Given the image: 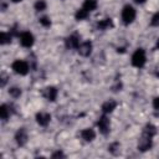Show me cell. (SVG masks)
I'll list each match as a JSON object with an SVG mask.
<instances>
[{"instance_id": "1", "label": "cell", "mask_w": 159, "mask_h": 159, "mask_svg": "<svg viewBox=\"0 0 159 159\" xmlns=\"http://www.w3.org/2000/svg\"><path fill=\"white\" fill-rule=\"evenodd\" d=\"M145 61H147V56H145V51L143 48H137L134 51V53L132 55V65L134 67H143L145 65Z\"/></svg>"}, {"instance_id": "2", "label": "cell", "mask_w": 159, "mask_h": 159, "mask_svg": "<svg viewBox=\"0 0 159 159\" xmlns=\"http://www.w3.org/2000/svg\"><path fill=\"white\" fill-rule=\"evenodd\" d=\"M135 15H137L135 9L132 5H125L123 7V10H122V20H123V22L125 25L132 24L134 21V19H135Z\"/></svg>"}, {"instance_id": "3", "label": "cell", "mask_w": 159, "mask_h": 159, "mask_svg": "<svg viewBox=\"0 0 159 159\" xmlns=\"http://www.w3.org/2000/svg\"><path fill=\"white\" fill-rule=\"evenodd\" d=\"M11 68H12V71L15 73L21 75V76L27 75L29 73V70H30L29 68V63L26 61H24V60H16V61H14L12 65H11Z\"/></svg>"}, {"instance_id": "4", "label": "cell", "mask_w": 159, "mask_h": 159, "mask_svg": "<svg viewBox=\"0 0 159 159\" xmlns=\"http://www.w3.org/2000/svg\"><path fill=\"white\" fill-rule=\"evenodd\" d=\"M97 127L99 129V132L103 134V135H107L109 132H111V123H109V119L106 114H103L102 117L98 118L97 120Z\"/></svg>"}, {"instance_id": "5", "label": "cell", "mask_w": 159, "mask_h": 159, "mask_svg": "<svg viewBox=\"0 0 159 159\" xmlns=\"http://www.w3.org/2000/svg\"><path fill=\"white\" fill-rule=\"evenodd\" d=\"M152 147H153V137L147 135V134H143L142 138H140L139 142H138V149H139L140 152H147V150H149Z\"/></svg>"}, {"instance_id": "6", "label": "cell", "mask_w": 159, "mask_h": 159, "mask_svg": "<svg viewBox=\"0 0 159 159\" xmlns=\"http://www.w3.org/2000/svg\"><path fill=\"white\" fill-rule=\"evenodd\" d=\"M20 42L24 47H31L35 42V37L31 32L29 31H24L21 35H20Z\"/></svg>"}, {"instance_id": "7", "label": "cell", "mask_w": 159, "mask_h": 159, "mask_svg": "<svg viewBox=\"0 0 159 159\" xmlns=\"http://www.w3.org/2000/svg\"><path fill=\"white\" fill-rule=\"evenodd\" d=\"M27 132L25 128H19V130L15 133V140L17 143V145L24 147L27 143Z\"/></svg>"}, {"instance_id": "8", "label": "cell", "mask_w": 159, "mask_h": 159, "mask_svg": "<svg viewBox=\"0 0 159 159\" xmlns=\"http://www.w3.org/2000/svg\"><path fill=\"white\" fill-rule=\"evenodd\" d=\"M78 53L83 57H88L92 53V42L91 41H84L82 43H80L78 46Z\"/></svg>"}, {"instance_id": "9", "label": "cell", "mask_w": 159, "mask_h": 159, "mask_svg": "<svg viewBox=\"0 0 159 159\" xmlns=\"http://www.w3.org/2000/svg\"><path fill=\"white\" fill-rule=\"evenodd\" d=\"M50 120H51V114L47 112H39L36 114V122L41 127H46L50 123Z\"/></svg>"}, {"instance_id": "10", "label": "cell", "mask_w": 159, "mask_h": 159, "mask_svg": "<svg viewBox=\"0 0 159 159\" xmlns=\"http://www.w3.org/2000/svg\"><path fill=\"white\" fill-rule=\"evenodd\" d=\"M57 94H58V91H57V88H56V87H53V86H48V87H46V88H45L43 96H45L48 101H51V102L56 101Z\"/></svg>"}, {"instance_id": "11", "label": "cell", "mask_w": 159, "mask_h": 159, "mask_svg": "<svg viewBox=\"0 0 159 159\" xmlns=\"http://www.w3.org/2000/svg\"><path fill=\"white\" fill-rule=\"evenodd\" d=\"M80 46V37L77 35H71L66 39V47L67 48H78Z\"/></svg>"}, {"instance_id": "12", "label": "cell", "mask_w": 159, "mask_h": 159, "mask_svg": "<svg viewBox=\"0 0 159 159\" xmlns=\"http://www.w3.org/2000/svg\"><path fill=\"white\" fill-rule=\"evenodd\" d=\"M116 107H117V102L113 101V99H109V101H106V102L102 104L101 109H102V112H103L104 114H108V113H112V112L116 109Z\"/></svg>"}, {"instance_id": "13", "label": "cell", "mask_w": 159, "mask_h": 159, "mask_svg": "<svg viewBox=\"0 0 159 159\" xmlns=\"http://www.w3.org/2000/svg\"><path fill=\"white\" fill-rule=\"evenodd\" d=\"M112 27H113V21H112V19H109V17H106V19L99 20V21L97 22V29H98V30L104 31V30H109V29H112Z\"/></svg>"}, {"instance_id": "14", "label": "cell", "mask_w": 159, "mask_h": 159, "mask_svg": "<svg viewBox=\"0 0 159 159\" xmlns=\"http://www.w3.org/2000/svg\"><path fill=\"white\" fill-rule=\"evenodd\" d=\"M81 137H82V139L84 142H92L96 138V132L92 128H84L81 132Z\"/></svg>"}, {"instance_id": "15", "label": "cell", "mask_w": 159, "mask_h": 159, "mask_svg": "<svg viewBox=\"0 0 159 159\" xmlns=\"http://www.w3.org/2000/svg\"><path fill=\"white\" fill-rule=\"evenodd\" d=\"M82 7H83L86 11L91 12V11H93V10L97 9V0H84Z\"/></svg>"}, {"instance_id": "16", "label": "cell", "mask_w": 159, "mask_h": 159, "mask_svg": "<svg viewBox=\"0 0 159 159\" xmlns=\"http://www.w3.org/2000/svg\"><path fill=\"white\" fill-rule=\"evenodd\" d=\"M10 114H11L10 107L7 104H1V107H0V118L2 120H6L10 117Z\"/></svg>"}, {"instance_id": "17", "label": "cell", "mask_w": 159, "mask_h": 159, "mask_svg": "<svg viewBox=\"0 0 159 159\" xmlns=\"http://www.w3.org/2000/svg\"><path fill=\"white\" fill-rule=\"evenodd\" d=\"M143 134H147V135L154 137V135L157 134V128H155V125H153V124L148 123V124L144 127V129H143Z\"/></svg>"}, {"instance_id": "18", "label": "cell", "mask_w": 159, "mask_h": 159, "mask_svg": "<svg viewBox=\"0 0 159 159\" xmlns=\"http://www.w3.org/2000/svg\"><path fill=\"white\" fill-rule=\"evenodd\" d=\"M108 152H109V153H112L113 155H117V154H119V152H120V144H119L118 142H114V143H112V144L108 147Z\"/></svg>"}, {"instance_id": "19", "label": "cell", "mask_w": 159, "mask_h": 159, "mask_svg": "<svg viewBox=\"0 0 159 159\" xmlns=\"http://www.w3.org/2000/svg\"><path fill=\"white\" fill-rule=\"evenodd\" d=\"M88 14H89V12H88V11H86V10L82 7V9H80V10H77V11H76L75 17H76V20H78V21H80V20H84V19L88 16Z\"/></svg>"}, {"instance_id": "20", "label": "cell", "mask_w": 159, "mask_h": 159, "mask_svg": "<svg viewBox=\"0 0 159 159\" xmlns=\"http://www.w3.org/2000/svg\"><path fill=\"white\" fill-rule=\"evenodd\" d=\"M9 42H11V35H10V32H1L0 34V43L1 45H6Z\"/></svg>"}, {"instance_id": "21", "label": "cell", "mask_w": 159, "mask_h": 159, "mask_svg": "<svg viewBox=\"0 0 159 159\" xmlns=\"http://www.w3.org/2000/svg\"><path fill=\"white\" fill-rule=\"evenodd\" d=\"M9 94L12 98H19L21 96V88H19V87H11L9 89Z\"/></svg>"}, {"instance_id": "22", "label": "cell", "mask_w": 159, "mask_h": 159, "mask_svg": "<svg viewBox=\"0 0 159 159\" xmlns=\"http://www.w3.org/2000/svg\"><path fill=\"white\" fill-rule=\"evenodd\" d=\"M34 6H35V10H36V11H43L47 5H46V2H45L43 0H37Z\"/></svg>"}, {"instance_id": "23", "label": "cell", "mask_w": 159, "mask_h": 159, "mask_svg": "<svg viewBox=\"0 0 159 159\" xmlns=\"http://www.w3.org/2000/svg\"><path fill=\"white\" fill-rule=\"evenodd\" d=\"M39 22H40L43 27H50V26H51V20H50L47 16H42V17H40Z\"/></svg>"}, {"instance_id": "24", "label": "cell", "mask_w": 159, "mask_h": 159, "mask_svg": "<svg viewBox=\"0 0 159 159\" xmlns=\"http://www.w3.org/2000/svg\"><path fill=\"white\" fill-rule=\"evenodd\" d=\"M150 25L152 26H159V11L153 15V17L150 20Z\"/></svg>"}, {"instance_id": "25", "label": "cell", "mask_w": 159, "mask_h": 159, "mask_svg": "<svg viewBox=\"0 0 159 159\" xmlns=\"http://www.w3.org/2000/svg\"><path fill=\"white\" fill-rule=\"evenodd\" d=\"M52 158H65V154L61 152V150H57V152H55V153H52V155H51Z\"/></svg>"}, {"instance_id": "26", "label": "cell", "mask_w": 159, "mask_h": 159, "mask_svg": "<svg viewBox=\"0 0 159 159\" xmlns=\"http://www.w3.org/2000/svg\"><path fill=\"white\" fill-rule=\"evenodd\" d=\"M153 107L155 111H159V97H155L153 101Z\"/></svg>"}, {"instance_id": "27", "label": "cell", "mask_w": 159, "mask_h": 159, "mask_svg": "<svg viewBox=\"0 0 159 159\" xmlns=\"http://www.w3.org/2000/svg\"><path fill=\"white\" fill-rule=\"evenodd\" d=\"M134 2H135V4H144L145 0H134Z\"/></svg>"}, {"instance_id": "28", "label": "cell", "mask_w": 159, "mask_h": 159, "mask_svg": "<svg viewBox=\"0 0 159 159\" xmlns=\"http://www.w3.org/2000/svg\"><path fill=\"white\" fill-rule=\"evenodd\" d=\"M155 47H157V48H158V50H159V39H158V40H157V43H155Z\"/></svg>"}, {"instance_id": "29", "label": "cell", "mask_w": 159, "mask_h": 159, "mask_svg": "<svg viewBox=\"0 0 159 159\" xmlns=\"http://www.w3.org/2000/svg\"><path fill=\"white\" fill-rule=\"evenodd\" d=\"M12 2H20V1H22V0H11Z\"/></svg>"}]
</instances>
